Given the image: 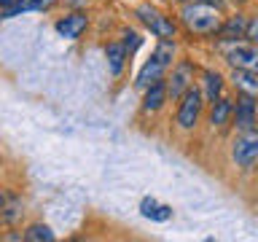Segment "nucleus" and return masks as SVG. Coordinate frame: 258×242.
<instances>
[{
  "label": "nucleus",
  "instance_id": "a211bd4d",
  "mask_svg": "<svg viewBox=\"0 0 258 242\" xmlns=\"http://www.w3.org/2000/svg\"><path fill=\"white\" fill-rule=\"evenodd\" d=\"M156 207H159V202H156V199H153V197H145V199L140 202V215H143V218H153Z\"/></svg>",
  "mask_w": 258,
  "mask_h": 242
},
{
  "label": "nucleus",
  "instance_id": "f3484780",
  "mask_svg": "<svg viewBox=\"0 0 258 242\" xmlns=\"http://www.w3.org/2000/svg\"><path fill=\"white\" fill-rule=\"evenodd\" d=\"M223 92V78L218 73H205V97L210 102H215Z\"/></svg>",
  "mask_w": 258,
  "mask_h": 242
},
{
  "label": "nucleus",
  "instance_id": "4be33fe9",
  "mask_svg": "<svg viewBox=\"0 0 258 242\" xmlns=\"http://www.w3.org/2000/svg\"><path fill=\"white\" fill-rule=\"evenodd\" d=\"M202 3H207V6H215V8H221V0H202Z\"/></svg>",
  "mask_w": 258,
  "mask_h": 242
},
{
  "label": "nucleus",
  "instance_id": "f03ea898",
  "mask_svg": "<svg viewBox=\"0 0 258 242\" xmlns=\"http://www.w3.org/2000/svg\"><path fill=\"white\" fill-rule=\"evenodd\" d=\"M172 56H175V43H172V40H161V43L156 46V51H153V56L140 68V73H137L135 86L145 92V89H148L151 84L161 81L164 70L169 68V65H172Z\"/></svg>",
  "mask_w": 258,
  "mask_h": 242
},
{
  "label": "nucleus",
  "instance_id": "0eeeda50",
  "mask_svg": "<svg viewBox=\"0 0 258 242\" xmlns=\"http://www.w3.org/2000/svg\"><path fill=\"white\" fill-rule=\"evenodd\" d=\"M226 59L234 68H242V70H253L258 73V46H234Z\"/></svg>",
  "mask_w": 258,
  "mask_h": 242
},
{
  "label": "nucleus",
  "instance_id": "20e7f679",
  "mask_svg": "<svg viewBox=\"0 0 258 242\" xmlns=\"http://www.w3.org/2000/svg\"><path fill=\"white\" fill-rule=\"evenodd\" d=\"M231 159H234V164L242 167V169H250L258 161V132H255V129L245 132L237 143H234Z\"/></svg>",
  "mask_w": 258,
  "mask_h": 242
},
{
  "label": "nucleus",
  "instance_id": "5701e85b",
  "mask_svg": "<svg viewBox=\"0 0 258 242\" xmlns=\"http://www.w3.org/2000/svg\"><path fill=\"white\" fill-rule=\"evenodd\" d=\"M11 3H14V0H0V11H3V8H8Z\"/></svg>",
  "mask_w": 258,
  "mask_h": 242
},
{
  "label": "nucleus",
  "instance_id": "423d86ee",
  "mask_svg": "<svg viewBox=\"0 0 258 242\" xmlns=\"http://www.w3.org/2000/svg\"><path fill=\"white\" fill-rule=\"evenodd\" d=\"M191 81H194V68H191V62L183 59L172 70V78H169V84H167V94L172 97V100H180V97L185 94V89L194 86Z\"/></svg>",
  "mask_w": 258,
  "mask_h": 242
},
{
  "label": "nucleus",
  "instance_id": "4468645a",
  "mask_svg": "<svg viewBox=\"0 0 258 242\" xmlns=\"http://www.w3.org/2000/svg\"><path fill=\"white\" fill-rule=\"evenodd\" d=\"M126 56H129V54H126L124 43H108V46H105V59H108V68H110L113 76H121Z\"/></svg>",
  "mask_w": 258,
  "mask_h": 242
},
{
  "label": "nucleus",
  "instance_id": "aec40b11",
  "mask_svg": "<svg viewBox=\"0 0 258 242\" xmlns=\"http://www.w3.org/2000/svg\"><path fill=\"white\" fill-rule=\"evenodd\" d=\"M245 38H250V40H253V43H258V16H253V19L247 22Z\"/></svg>",
  "mask_w": 258,
  "mask_h": 242
},
{
  "label": "nucleus",
  "instance_id": "6e6552de",
  "mask_svg": "<svg viewBox=\"0 0 258 242\" xmlns=\"http://www.w3.org/2000/svg\"><path fill=\"white\" fill-rule=\"evenodd\" d=\"M234 118H237V129H242V132L255 129V102H253V97H250V94H242L237 100Z\"/></svg>",
  "mask_w": 258,
  "mask_h": 242
},
{
  "label": "nucleus",
  "instance_id": "9b49d317",
  "mask_svg": "<svg viewBox=\"0 0 258 242\" xmlns=\"http://www.w3.org/2000/svg\"><path fill=\"white\" fill-rule=\"evenodd\" d=\"M167 86L161 84V81H156V84H151L148 89H145V97H143V110L145 113H153V110H159L161 105L167 102Z\"/></svg>",
  "mask_w": 258,
  "mask_h": 242
},
{
  "label": "nucleus",
  "instance_id": "39448f33",
  "mask_svg": "<svg viewBox=\"0 0 258 242\" xmlns=\"http://www.w3.org/2000/svg\"><path fill=\"white\" fill-rule=\"evenodd\" d=\"M140 19L148 24V30L153 32L156 38H161V40H175V24L167 19V16H161L159 11H153L151 6H140L135 11Z\"/></svg>",
  "mask_w": 258,
  "mask_h": 242
},
{
  "label": "nucleus",
  "instance_id": "6ab92c4d",
  "mask_svg": "<svg viewBox=\"0 0 258 242\" xmlns=\"http://www.w3.org/2000/svg\"><path fill=\"white\" fill-rule=\"evenodd\" d=\"M169 218H172V207H167V205H159L151 221H169Z\"/></svg>",
  "mask_w": 258,
  "mask_h": 242
},
{
  "label": "nucleus",
  "instance_id": "2eb2a0df",
  "mask_svg": "<svg viewBox=\"0 0 258 242\" xmlns=\"http://www.w3.org/2000/svg\"><path fill=\"white\" fill-rule=\"evenodd\" d=\"M231 113H234V102L226 100V97H218V100L213 102V110H210V124L223 127L226 121L231 118Z\"/></svg>",
  "mask_w": 258,
  "mask_h": 242
},
{
  "label": "nucleus",
  "instance_id": "9d476101",
  "mask_svg": "<svg viewBox=\"0 0 258 242\" xmlns=\"http://www.w3.org/2000/svg\"><path fill=\"white\" fill-rule=\"evenodd\" d=\"M86 24H89L86 14H68L56 22V32L68 40H76V38H81V32L86 30Z\"/></svg>",
  "mask_w": 258,
  "mask_h": 242
},
{
  "label": "nucleus",
  "instance_id": "f257e3e1",
  "mask_svg": "<svg viewBox=\"0 0 258 242\" xmlns=\"http://www.w3.org/2000/svg\"><path fill=\"white\" fill-rule=\"evenodd\" d=\"M180 19H183L185 27L191 32H197V35H210V32H218V27H221V14H218V8L202 3V0L185 3L183 11H180Z\"/></svg>",
  "mask_w": 258,
  "mask_h": 242
},
{
  "label": "nucleus",
  "instance_id": "dca6fc26",
  "mask_svg": "<svg viewBox=\"0 0 258 242\" xmlns=\"http://www.w3.org/2000/svg\"><path fill=\"white\" fill-rule=\"evenodd\" d=\"M24 239L27 242H51L54 231H51V226H46V223H32L30 229L24 231Z\"/></svg>",
  "mask_w": 258,
  "mask_h": 242
},
{
  "label": "nucleus",
  "instance_id": "f8f14e48",
  "mask_svg": "<svg viewBox=\"0 0 258 242\" xmlns=\"http://www.w3.org/2000/svg\"><path fill=\"white\" fill-rule=\"evenodd\" d=\"M231 81H234V86L242 89L245 94L258 97V73H253V70H242V68H234Z\"/></svg>",
  "mask_w": 258,
  "mask_h": 242
},
{
  "label": "nucleus",
  "instance_id": "412c9836",
  "mask_svg": "<svg viewBox=\"0 0 258 242\" xmlns=\"http://www.w3.org/2000/svg\"><path fill=\"white\" fill-rule=\"evenodd\" d=\"M126 43H124V48H126V54H132L137 46H140V38H137V32H126Z\"/></svg>",
  "mask_w": 258,
  "mask_h": 242
},
{
  "label": "nucleus",
  "instance_id": "1a4fd4ad",
  "mask_svg": "<svg viewBox=\"0 0 258 242\" xmlns=\"http://www.w3.org/2000/svg\"><path fill=\"white\" fill-rule=\"evenodd\" d=\"M56 3V0H14L8 8L0 11V19H14L19 14H27V11H48Z\"/></svg>",
  "mask_w": 258,
  "mask_h": 242
},
{
  "label": "nucleus",
  "instance_id": "ddd939ff",
  "mask_svg": "<svg viewBox=\"0 0 258 242\" xmlns=\"http://www.w3.org/2000/svg\"><path fill=\"white\" fill-rule=\"evenodd\" d=\"M245 30H247V19L237 14L218 27V35H221V40H237V38H245Z\"/></svg>",
  "mask_w": 258,
  "mask_h": 242
},
{
  "label": "nucleus",
  "instance_id": "7ed1b4c3",
  "mask_svg": "<svg viewBox=\"0 0 258 242\" xmlns=\"http://www.w3.org/2000/svg\"><path fill=\"white\" fill-rule=\"evenodd\" d=\"M199 113H202V92L199 89L188 86L185 94L180 97V108H177V127L180 129H194L199 121Z\"/></svg>",
  "mask_w": 258,
  "mask_h": 242
}]
</instances>
